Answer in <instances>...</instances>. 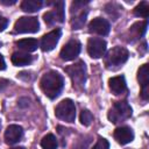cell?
Returning <instances> with one entry per match:
<instances>
[{"label": "cell", "mask_w": 149, "mask_h": 149, "mask_svg": "<svg viewBox=\"0 0 149 149\" xmlns=\"http://www.w3.org/2000/svg\"><path fill=\"white\" fill-rule=\"evenodd\" d=\"M40 86L43 93L48 98L55 99L61 94L63 86H64V80H63V77L58 72L48 71L42 76Z\"/></svg>", "instance_id": "obj_1"}, {"label": "cell", "mask_w": 149, "mask_h": 149, "mask_svg": "<svg viewBox=\"0 0 149 149\" xmlns=\"http://www.w3.org/2000/svg\"><path fill=\"white\" fill-rule=\"evenodd\" d=\"M129 52L123 47H114L105 56V65L108 69H114L127 62Z\"/></svg>", "instance_id": "obj_2"}, {"label": "cell", "mask_w": 149, "mask_h": 149, "mask_svg": "<svg viewBox=\"0 0 149 149\" xmlns=\"http://www.w3.org/2000/svg\"><path fill=\"white\" fill-rule=\"evenodd\" d=\"M66 73L71 78L73 86L77 88H81L86 81V66L83 61H79L72 65H69L65 68Z\"/></svg>", "instance_id": "obj_3"}, {"label": "cell", "mask_w": 149, "mask_h": 149, "mask_svg": "<svg viewBox=\"0 0 149 149\" xmlns=\"http://www.w3.org/2000/svg\"><path fill=\"white\" fill-rule=\"evenodd\" d=\"M132 116V107L126 101H116L108 112V119L113 123L125 121Z\"/></svg>", "instance_id": "obj_4"}, {"label": "cell", "mask_w": 149, "mask_h": 149, "mask_svg": "<svg viewBox=\"0 0 149 149\" xmlns=\"http://www.w3.org/2000/svg\"><path fill=\"white\" fill-rule=\"evenodd\" d=\"M55 114L58 119L65 122H73L76 119V106L71 99L62 100L55 109Z\"/></svg>", "instance_id": "obj_5"}, {"label": "cell", "mask_w": 149, "mask_h": 149, "mask_svg": "<svg viewBox=\"0 0 149 149\" xmlns=\"http://www.w3.org/2000/svg\"><path fill=\"white\" fill-rule=\"evenodd\" d=\"M38 29H40V22L35 16H22L14 24V30L19 34L36 33L38 31Z\"/></svg>", "instance_id": "obj_6"}, {"label": "cell", "mask_w": 149, "mask_h": 149, "mask_svg": "<svg viewBox=\"0 0 149 149\" xmlns=\"http://www.w3.org/2000/svg\"><path fill=\"white\" fill-rule=\"evenodd\" d=\"M106 41L99 37H91L87 42V52L92 58H100L106 51Z\"/></svg>", "instance_id": "obj_7"}, {"label": "cell", "mask_w": 149, "mask_h": 149, "mask_svg": "<svg viewBox=\"0 0 149 149\" xmlns=\"http://www.w3.org/2000/svg\"><path fill=\"white\" fill-rule=\"evenodd\" d=\"M137 79L141 85V98L143 100L149 99V66L143 64L137 71Z\"/></svg>", "instance_id": "obj_8"}, {"label": "cell", "mask_w": 149, "mask_h": 149, "mask_svg": "<svg viewBox=\"0 0 149 149\" xmlns=\"http://www.w3.org/2000/svg\"><path fill=\"white\" fill-rule=\"evenodd\" d=\"M80 49H81L80 43L77 40H71L62 48L59 56L63 61H72L79 55Z\"/></svg>", "instance_id": "obj_9"}, {"label": "cell", "mask_w": 149, "mask_h": 149, "mask_svg": "<svg viewBox=\"0 0 149 149\" xmlns=\"http://www.w3.org/2000/svg\"><path fill=\"white\" fill-rule=\"evenodd\" d=\"M62 35V30L59 28H56L48 34H45L41 40V49L43 51H51L57 45L59 37Z\"/></svg>", "instance_id": "obj_10"}, {"label": "cell", "mask_w": 149, "mask_h": 149, "mask_svg": "<svg viewBox=\"0 0 149 149\" xmlns=\"http://www.w3.org/2000/svg\"><path fill=\"white\" fill-rule=\"evenodd\" d=\"M109 29L111 27L108 21L102 17H94L88 24V31L100 36H106L109 33Z\"/></svg>", "instance_id": "obj_11"}, {"label": "cell", "mask_w": 149, "mask_h": 149, "mask_svg": "<svg viewBox=\"0 0 149 149\" xmlns=\"http://www.w3.org/2000/svg\"><path fill=\"white\" fill-rule=\"evenodd\" d=\"M23 135V129L19 125H9L5 132V140L8 144H14L21 140Z\"/></svg>", "instance_id": "obj_12"}, {"label": "cell", "mask_w": 149, "mask_h": 149, "mask_svg": "<svg viewBox=\"0 0 149 149\" xmlns=\"http://www.w3.org/2000/svg\"><path fill=\"white\" fill-rule=\"evenodd\" d=\"M113 135H114V139L116 140V142L120 144H127L134 140V132L132 130V128H129L127 126L116 128L114 130Z\"/></svg>", "instance_id": "obj_13"}, {"label": "cell", "mask_w": 149, "mask_h": 149, "mask_svg": "<svg viewBox=\"0 0 149 149\" xmlns=\"http://www.w3.org/2000/svg\"><path fill=\"white\" fill-rule=\"evenodd\" d=\"M108 85H109V90L113 94L115 95H120L122 94L123 92H126V80H125V77L123 76H115V77H112L109 80H108Z\"/></svg>", "instance_id": "obj_14"}, {"label": "cell", "mask_w": 149, "mask_h": 149, "mask_svg": "<svg viewBox=\"0 0 149 149\" xmlns=\"http://www.w3.org/2000/svg\"><path fill=\"white\" fill-rule=\"evenodd\" d=\"M10 61L15 66H24L31 63L33 57L24 52H14L10 57Z\"/></svg>", "instance_id": "obj_15"}, {"label": "cell", "mask_w": 149, "mask_h": 149, "mask_svg": "<svg viewBox=\"0 0 149 149\" xmlns=\"http://www.w3.org/2000/svg\"><path fill=\"white\" fill-rule=\"evenodd\" d=\"M15 44H16L20 49H22V50H24V51H27V52L35 51V50L37 49V47H38V42H37V40H35V38H22V40L16 41Z\"/></svg>", "instance_id": "obj_16"}, {"label": "cell", "mask_w": 149, "mask_h": 149, "mask_svg": "<svg viewBox=\"0 0 149 149\" xmlns=\"http://www.w3.org/2000/svg\"><path fill=\"white\" fill-rule=\"evenodd\" d=\"M43 2L41 0H24L21 2V9L27 13H34L41 9Z\"/></svg>", "instance_id": "obj_17"}, {"label": "cell", "mask_w": 149, "mask_h": 149, "mask_svg": "<svg viewBox=\"0 0 149 149\" xmlns=\"http://www.w3.org/2000/svg\"><path fill=\"white\" fill-rule=\"evenodd\" d=\"M146 30H147V20L136 22V23H134L130 27V34L134 37H141V36H143L144 33H146Z\"/></svg>", "instance_id": "obj_18"}, {"label": "cell", "mask_w": 149, "mask_h": 149, "mask_svg": "<svg viewBox=\"0 0 149 149\" xmlns=\"http://www.w3.org/2000/svg\"><path fill=\"white\" fill-rule=\"evenodd\" d=\"M55 9L51 10L54 17H55V21L56 22H63L64 19H65V14H64V2L63 1H58V2H55Z\"/></svg>", "instance_id": "obj_19"}, {"label": "cell", "mask_w": 149, "mask_h": 149, "mask_svg": "<svg viewBox=\"0 0 149 149\" xmlns=\"http://www.w3.org/2000/svg\"><path fill=\"white\" fill-rule=\"evenodd\" d=\"M41 147L43 149H57V139L52 134H47L41 140Z\"/></svg>", "instance_id": "obj_20"}, {"label": "cell", "mask_w": 149, "mask_h": 149, "mask_svg": "<svg viewBox=\"0 0 149 149\" xmlns=\"http://www.w3.org/2000/svg\"><path fill=\"white\" fill-rule=\"evenodd\" d=\"M134 15L137 16V17H144L147 19L148 17V14H149V5L147 1H142L140 2L133 10Z\"/></svg>", "instance_id": "obj_21"}, {"label": "cell", "mask_w": 149, "mask_h": 149, "mask_svg": "<svg viewBox=\"0 0 149 149\" xmlns=\"http://www.w3.org/2000/svg\"><path fill=\"white\" fill-rule=\"evenodd\" d=\"M86 15H87V12H80L78 15H76L72 21H71V24H72V28L73 29H80L84 23H85V20H86Z\"/></svg>", "instance_id": "obj_22"}, {"label": "cell", "mask_w": 149, "mask_h": 149, "mask_svg": "<svg viewBox=\"0 0 149 149\" xmlns=\"http://www.w3.org/2000/svg\"><path fill=\"white\" fill-rule=\"evenodd\" d=\"M79 120H80V123L84 125V126H90L93 121V115L90 111L87 109H83L81 113H80V116H79Z\"/></svg>", "instance_id": "obj_23"}, {"label": "cell", "mask_w": 149, "mask_h": 149, "mask_svg": "<svg viewBox=\"0 0 149 149\" xmlns=\"http://www.w3.org/2000/svg\"><path fill=\"white\" fill-rule=\"evenodd\" d=\"M93 149H109V143H108V141L106 139L99 137L97 143L93 146Z\"/></svg>", "instance_id": "obj_24"}, {"label": "cell", "mask_w": 149, "mask_h": 149, "mask_svg": "<svg viewBox=\"0 0 149 149\" xmlns=\"http://www.w3.org/2000/svg\"><path fill=\"white\" fill-rule=\"evenodd\" d=\"M43 19H44V21H45V23H47L48 26H52V24L56 22V21H55V17H54V15H52V13H51V10L44 13Z\"/></svg>", "instance_id": "obj_25"}, {"label": "cell", "mask_w": 149, "mask_h": 149, "mask_svg": "<svg viewBox=\"0 0 149 149\" xmlns=\"http://www.w3.org/2000/svg\"><path fill=\"white\" fill-rule=\"evenodd\" d=\"M8 26V20L3 16H0V31H3Z\"/></svg>", "instance_id": "obj_26"}, {"label": "cell", "mask_w": 149, "mask_h": 149, "mask_svg": "<svg viewBox=\"0 0 149 149\" xmlns=\"http://www.w3.org/2000/svg\"><path fill=\"white\" fill-rule=\"evenodd\" d=\"M5 69H6V63H5V59H3L2 55L0 54V71H2Z\"/></svg>", "instance_id": "obj_27"}, {"label": "cell", "mask_w": 149, "mask_h": 149, "mask_svg": "<svg viewBox=\"0 0 149 149\" xmlns=\"http://www.w3.org/2000/svg\"><path fill=\"white\" fill-rule=\"evenodd\" d=\"M16 1L15 0H12V1H5V0H1L0 1V3H2V5H14Z\"/></svg>", "instance_id": "obj_28"}, {"label": "cell", "mask_w": 149, "mask_h": 149, "mask_svg": "<svg viewBox=\"0 0 149 149\" xmlns=\"http://www.w3.org/2000/svg\"><path fill=\"white\" fill-rule=\"evenodd\" d=\"M10 149H26L23 147H15V148H10Z\"/></svg>", "instance_id": "obj_29"}]
</instances>
